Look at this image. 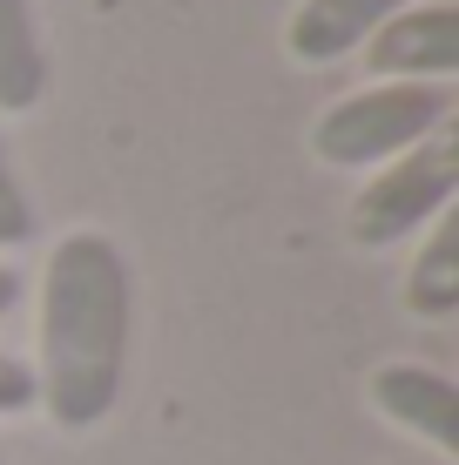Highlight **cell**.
I'll return each instance as SVG.
<instances>
[{"label": "cell", "instance_id": "4", "mask_svg": "<svg viewBox=\"0 0 459 465\" xmlns=\"http://www.w3.org/2000/svg\"><path fill=\"white\" fill-rule=\"evenodd\" d=\"M358 54H365L372 82H439V88H453V74H459V7L453 0H413Z\"/></svg>", "mask_w": 459, "mask_h": 465}, {"label": "cell", "instance_id": "2", "mask_svg": "<svg viewBox=\"0 0 459 465\" xmlns=\"http://www.w3.org/2000/svg\"><path fill=\"white\" fill-rule=\"evenodd\" d=\"M453 122V88L439 82H372L318 108L311 122V155L324 169H378L405 155L433 128Z\"/></svg>", "mask_w": 459, "mask_h": 465}, {"label": "cell", "instance_id": "8", "mask_svg": "<svg viewBox=\"0 0 459 465\" xmlns=\"http://www.w3.org/2000/svg\"><path fill=\"white\" fill-rule=\"evenodd\" d=\"M405 311L425 324H446L459 311V210H446L425 230L413 270H405Z\"/></svg>", "mask_w": 459, "mask_h": 465}, {"label": "cell", "instance_id": "7", "mask_svg": "<svg viewBox=\"0 0 459 465\" xmlns=\"http://www.w3.org/2000/svg\"><path fill=\"white\" fill-rule=\"evenodd\" d=\"M47 94V47L35 0H0V115H27Z\"/></svg>", "mask_w": 459, "mask_h": 465}, {"label": "cell", "instance_id": "11", "mask_svg": "<svg viewBox=\"0 0 459 465\" xmlns=\"http://www.w3.org/2000/svg\"><path fill=\"white\" fill-rule=\"evenodd\" d=\"M27 297V283H21V270H14V263H0V317H7L14 311V303H21Z\"/></svg>", "mask_w": 459, "mask_h": 465}, {"label": "cell", "instance_id": "5", "mask_svg": "<svg viewBox=\"0 0 459 465\" xmlns=\"http://www.w3.org/2000/svg\"><path fill=\"white\" fill-rule=\"evenodd\" d=\"M365 398H372V411L385 425L413 431V439H425L446 459L459 452V384L446 371L413 364V358H392V364H378L365 378Z\"/></svg>", "mask_w": 459, "mask_h": 465}, {"label": "cell", "instance_id": "9", "mask_svg": "<svg viewBox=\"0 0 459 465\" xmlns=\"http://www.w3.org/2000/svg\"><path fill=\"white\" fill-rule=\"evenodd\" d=\"M27 236H35V203H27V183H21V169H14L7 142H0V250L27 243Z\"/></svg>", "mask_w": 459, "mask_h": 465}, {"label": "cell", "instance_id": "10", "mask_svg": "<svg viewBox=\"0 0 459 465\" xmlns=\"http://www.w3.org/2000/svg\"><path fill=\"white\" fill-rule=\"evenodd\" d=\"M14 411H35V371H27V358L0 351V419H14Z\"/></svg>", "mask_w": 459, "mask_h": 465}, {"label": "cell", "instance_id": "12", "mask_svg": "<svg viewBox=\"0 0 459 465\" xmlns=\"http://www.w3.org/2000/svg\"><path fill=\"white\" fill-rule=\"evenodd\" d=\"M0 465H7V459H0Z\"/></svg>", "mask_w": 459, "mask_h": 465}, {"label": "cell", "instance_id": "6", "mask_svg": "<svg viewBox=\"0 0 459 465\" xmlns=\"http://www.w3.org/2000/svg\"><path fill=\"white\" fill-rule=\"evenodd\" d=\"M413 0H297L291 27H284V54L297 68H331L352 47H365L392 14H405Z\"/></svg>", "mask_w": 459, "mask_h": 465}, {"label": "cell", "instance_id": "3", "mask_svg": "<svg viewBox=\"0 0 459 465\" xmlns=\"http://www.w3.org/2000/svg\"><path fill=\"white\" fill-rule=\"evenodd\" d=\"M459 196V135L453 122L413 142L405 155L372 169V183L352 196V243L358 250H392L405 236H425Z\"/></svg>", "mask_w": 459, "mask_h": 465}, {"label": "cell", "instance_id": "1", "mask_svg": "<svg viewBox=\"0 0 459 465\" xmlns=\"http://www.w3.org/2000/svg\"><path fill=\"white\" fill-rule=\"evenodd\" d=\"M135 331V277L115 236L68 230L41 263L35 311V405L61 431H95L122 398Z\"/></svg>", "mask_w": 459, "mask_h": 465}]
</instances>
